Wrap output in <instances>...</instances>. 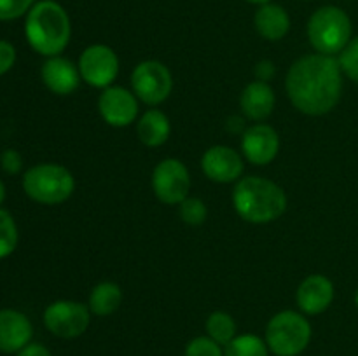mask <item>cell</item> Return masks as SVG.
Instances as JSON below:
<instances>
[{
  "mask_svg": "<svg viewBox=\"0 0 358 356\" xmlns=\"http://www.w3.org/2000/svg\"><path fill=\"white\" fill-rule=\"evenodd\" d=\"M285 89L294 107L303 114H329L343 93L339 59L320 52L303 56L287 72Z\"/></svg>",
  "mask_w": 358,
  "mask_h": 356,
  "instance_id": "1",
  "label": "cell"
},
{
  "mask_svg": "<svg viewBox=\"0 0 358 356\" xmlns=\"http://www.w3.org/2000/svg\"><path fill=\"white\" fill-rule=\"evenodd\" d=\"M24 35L35 52L48 58L59 56L72 35L69 14L55 0H41L28 10Z\"/></svg>",
  "mask_w": 358,
  "mask_h": 356,
  "instance_id": "2",
  "label": "cell"
},
{
  "mask_svg": "<svg viewBox=\"0 0 358 356\" xmlns=\"http://www.w3.org/2000/svg\"><path fill=\"white\" fill-rule=\"evenodd\" d=\"M233 206L250 223H269L287 209V195L275 181L262 177L241 178L233 191Z\"/></svg>",
  "mask_w": 358,
  "mask_h": 356,
  "instance_id": "3",
  "label": "cell"
},
{
  "mask_svg": "<svg viewBox=\"0 0 358 356\" xmlns=\"http://www.w3.org/2000/svg\"><path fill=\"white\" fill-rule=\"evenodd\" d=\"M308 38L320 54H338L352 40V20L339 7H320L308 21Z\"/></svg>",
  "mask_w": 358,
  "mask_h": 356,
  "instance_id": "4",
  "label": "cell"
},
{
  "mask_svg": "<svg viewBox=\"0 0 358 356\" xmlns=\"http://www.w3.org/2000/svg\"><path fill=\"white\" fill-rule=\"evenodd\" d=\"M23 191L41 205H62L76 191V180L62 164L42 163L24 173Z\"/></svg>",
  "mask_w": 358,
  "mask_h": 356,
  "instance_id": "5",
  "label": "cell"
},
{
  "mask_svg": "<svg viewBox=\"0 0 358 356\" xmlns=\"http://www.w3.org/2000/svg\"><path fill=\"white\" fill-rule=\"evenodd\" d=\"M264 341L276 356H299L310 346L311 325L304 314L282 311L269 320Z\"/></svg>",
  "mask_w": 358,
  "mask_h": 356,
  "instance_id": "6",
  "label": "cell"
},
{
  "mask_svg": "<svg viewBox=\"0 0 358 356\" xmlns=\"http://www.w3.org/2000/svg\"><path fill=\"white\" fill-rule=\"evenodd\" d=\"M133 93L145 105L156 107L170 96L173 89V77L166 65L156 59L138 63L131 73Z\"/></svg>",
  "mask_w": 358,
  "mask_h": 356,
  "instance_id": "7",
  "label": "cell"
},
{
  "mask_svg": "<svg viewBox=\"0 0 358 356\" xmlns=\"http://www.w3.org/2000/svg\"><path fill=\"white\" fill-rule=\"evenodd\" d=\"M91 311L76 300H56L44 311V325L59 339H77L87 330Z\"/></svg>",
  "mask_w": 358,
  "mask_h": 356,
  "instance_id": "8",
  "label": "cell"
},
{
  "mask_svg": "<svg viewBox=\"0 0 358 356\" xmlns=\"http://www.w3.org/2000/svg\"><path fill=\"white\" fill-rule=\"evenodd\" d=\"M152 188L164 205H180L191 191V175L178 159H164L154 168Z\"/></svg>",
  "mask_w": 358,
  "mask_h": 356,
  "instance_id": "9",
  "label": "cell"
},
{
  "mask_svg": "<svg viewBox=\"0 0 358 356\" xmlns=\"http://www.w3.org/2000/svg\"><path fill=\"white\" fill-rule=\"evenodd\" d=\"M80 79L93 87L112 86L119 73V58L114 49L105 44H93L83 51L79 58Z\"/></svg>",
  "mask_w": 358,
  "mask_h": 356,
  "instance_id": "10",
  "label": "cell"
},
{
  "mask_svg": "<svg viewBox=\"0 0 358 356\" xmlns=\"http://www.w3.org/2000/svg\"><path fill=\"white\" fill-rule=\"evenodd\" d=\"M98 110L108 126L124 128L138 117V98L121 86H108L98 98Z\"/></svg>",
  "mask_w": 358,
  "mask_h": 356,
  "instance_id": "11",
  "label": "cell"
},
{
  "mask_svg": "<svg viewBox=\"0 0 358 356\" xmlns=\"http://www.w3.org/2000/svg\"><path fill=\"white\" fill-rule=\"evenodd\" d=\"M241 150L245 159L255 166H266L278 156L280 136L269 124H254L245 129L241 138Z\"/></svg>",
  "mask_w": 358,
  "mask_h": 356,
  "instance_id": "12",
  "label": "cell"
},
{
  "mask_svg": "<svg viewBox=\"0 0 358 356\" xmlns=\"http://www.w3.org/2000/svg\"><path fill=\"white\" fill-rule=\"evenodd\" d=\"M203 173L217 184L236 181L243 173V159L234 149L226 145L210 147L201 157Z\"/></svg>",
  "mask_w": 358,
  "mask_h": 356,
  "instance_id": "13",
  "label": "cell"
},
{
  "mask_svg": "<svg viewBox=\"0 0 358 356\" xmlns=\"http://www.w3.org/2000/svg\"><path fill=\"white\" fill-rule=\"evenodd\" d=\"M334 300V285L324 274H311L297 288V306L304 314H320Z\"/></svg>",
  "mask_w": 358,
  "mask_h": 356,
  "instance_id": "14",
  "label": "cell"
},
{
  "mask_svg": "<svg viewBox=\"0 0 358 356\" xmlns=\"http://www.w3.org/2000/svg\"><path fill=\"white\" fill-rule=\"evenodd\" d=\"M42 82L51 93L66 96L72 94L80 84L79 66L62 56H51L41 68Z\"/></svg>",
  "mask_w": 358,
  "mask_h": 356,
  "instance_id": "15",
  "label": "cell"
},
{
  "mask_svg": "<svg viewBox=\"0 0 358 356\" xmlns=\"http://www.w3.org/2000/svg\"><path fill=\"white\" fill-rule=\"evenodd\" d=\"M34 327L27 314L16 309H0V351L17 353L30 344Z\"/></svg>",
  "mask_w": 358,
  "mask_h": 356,
  "instance_id": "16",
  "label": "cell"
},
{
  "mask_svg": "<svg viewBox=\"0 0 358 356\" xmlns=\"http://www.w3.org/2000/svg\"><path fill=\"white\" fill-rule=\"evenodd\" d=\"M275 91L268 82H262V80H254L248 84L240 98L241 110L252 121L268 119L275 108Z\"/></svg>",
  "mask_w": 358,
  "mask_h": 356,
  "instance_id": "17",
  "label": "cell"
},
{
  "mask_svg": "<svg viewBox=\"0 0 358 356\" xmlns=\"http://www.w3.org/2000/svg\"><path fill=\"white\" fill-rule=\"evenodd\" d=\"M254 23L259 35L266 40H280L290 30L289 13L282 6L271 2L259 6Z\"/></svg>",
  "mask_w": 358,
  "mask_h": 356,
  "instance_id": "18",
  "label": "cell"
},
{
  "mask_svg": "<svg viewBox=\"0 0 358 356\" xmlns=\"http://www.w3.org/2000/svg\"><path fill=\"white\" fill-rule=\"evenodd\" d=\"M170 119L157 108L147 110L136 122V135L140 142L147 147H161L170 138Z\"/></svg>",
  "mask_w": 358,
  "mask_h": 356,
  "instance_id": "19",
  "label": "cell"
},
{
  "mask_svg": "<svg viewBox=\"0 0 358 356\" xmlns=\"http://www.w3.org/2000/svg\"><path fill=\"white\" fill-rule=\"evenodd\" d=\"M122 304V290L117 283L112 281H103L100 285H96L93 288L90 295V302H87V307H90L91 314L94 316H110L112 313L121 307Z\"/></svg>",
  "mask_w": 358,
  "mask_h": 356,
  "instance_id": "20",
  "label": "cell"
},
{
  "mask_svg": "<svg viewBox=\"0 0 358 356\" xmlns=\"http://www.w3.org/2000/svg\"><path fill=\"white\" fill-rule=\"evenodd\" d=\"M205 328L206 335H208L210 339H213L217 344L222 346V348H226V346L238 335L236 321H234V318L231 316L229 313H226V311H215V313L210 314L208 320H206Z\"/></svg>",
  "mask_w": 358,
  "mask_h": 356,
  "instance_id": "21",
  "label": "cell"
},
{
  "mask_svg": "<svg viewBox=\"0 0 358 356\" xmlns=\"http://www.w3.org/2000/svg\"><path fill=\"white\" fill-rule=\"evenodd\" d=\"M269 353L264 339L255 334L236 335L224 348V356H269Z\"/></svg>",
  "mask_w": 358,
  "mask_h": 356,
  "instance_id": "22",
  "label": "cell"
},
{
  "mask_svg": "<svg viewBox=\"0 0 358 356\" xmlns=\"http://www.w3.org/2000/svg\"><path fill=\"white\" fill-rule=\"evenodd\" d=\"M17 239H20V234H17L16 222L10 213L0 209V258L9 257L16 250Z\"/></svg>",
  "mask_w": 358,
  "mask_h": 356,
  "instance_id": "23",
  "label": "cell"
},
{
  "mask_svg": "<svg viewBox=\"0 0 358 356\" xmlns=\"http://www.w3.org/2000/svg\"><path fill=\"white\" fill-rule=\"evenodd\" d=\"M178 213H180V218L184 220L187 225H201L206 220L208 215V209L206 205L199 198H185L184 201L178 205Z\"/></svg>",
  "mask_w": 358,
  "mask_h": 356,
  "instance_id": "24",
  "label": "cell"
},
{
  "mask_svg": "<svg viewBox=\"0 0 358 356\" xmlns=\"http://www.w3.org/2000/svg\"><path fill=\"white\" fill-rule=\"evenodd\" d=\"M185 356H224V349L208 335H201L189 341L185 346Z\"/></svg>",
  "mask_w": 358,
  "mask_h": 356,
  "instance_id": "25",
  "label": "cell"
},
{
  "mask_svg": "<svg viewBox=\"0 0 358 356\" xmlns=\"http://www.w3.org/2000/svg\"><path fill=\"white\" fill-rule=\"evenodd\" d=\"M339 65H341L343 73H346L353 82L358 84V37L352 38L345 51L341 52Z\"/></svg>",
  "mask_w": 358,
  "mask_h": 356,
  "instance_id": "26",
  "label": "cell"
},
{
  "mask_svg": "<svg viewBox=\"0 0 358 356\" xmlns=\"http://www.w3.org/2000/svg\"><path fill=\"white\" fill-rule=\"evenodd\" d=\"M35 0H0V21H13L28 14Z\"/></svg>",
  "mask_w": 358,
  "mask_h": 356,
  "instance_id": "27",
  "label": "cell"
},
{
  "mask_svg": "<svg viewBox=\"0 0 358 356\" xmlns=\"http://www.w3.org/2000/svg\"><path fill=\"white\" fill-rule=\"evenodd\" d=\"M0 163H2V170L9 175L20 173L21 168H23V157L17 150L7 149L6 152H2L0 156Z\"/></svg>",
  "mask_w": 358,
  "mask_h": 356,
  "instance_id": "28",
  "label": "cell"
},
{
  "mask_svg": "<svg viewBox=\"0 0 358 356\" xmlns=\"http://www.w3.org/2000/svg\"><path fill=\"white\" fill-rule=\"evenodd\" d=\"M16 63V49L10 42L0 38V75L9 72Z\"/></svg>",
  "mask_w": 358,
  "mask_h": 356,
  "instance_id": "29",
  "label": "cell"
},
{
  "mask_svg": "<svg viewBox=\"0 0 358 356\" xmlns=\"http://www.w3.org/2000/svg\"><path fill=\"white\" fill-rule=\"evenodd\" d=\"M275 65L269 59H264V61H259L257 66H255V77L257 80H262V82H268L275 77Z\"/></svg>",
  "mask_w": 358,
  "mask_h": 356,
  "instance_id": "30",
  "label": "cell"
},
{
  "mask_svg": "<svg viewBox=\"0 0 358 356\" xmlns=\"http://www.w3.org/2000/svg\"><path fill=\"white\" fill-rule=\"evenodd\" d=\"M16 356H52L45 346L37 344V342H30V344L24 346L21 351H17Z\"/></svg>",
  "mask_w": 358,
  "mask_h": 356,
  "instance_id": "31",
  "label": "cell"
},
{
  "mask_svg": "<svg viewBox=\"0 0 358 356\" xmlns=\"http://www.w3.org/2000/svg\"><path fill=\"white\" fill-rule=\"evenodd\" d=\"M3 199H6V185H3L2 180H0V205L3 202Z\"/></svg>",
  "mask_w": 358,
  "mask_h": 356,
  "instance_id": "32",
  "label": "cell"
},
{
  "mask_svg": "<svg viewBox=\"0 0 358 356\" xmlns=\"http://www.w3.org/2000/svg\"><path fill=\"white\" fill-rule=\"evenodd\" d=\"M247 2L255 3V6H264V3H269L271 0H247Z\"/></svg>",
  "mask_w": 358,
  "mask_h": 356,
  "instance_id": "33",
  "label": "cell"
},
{
  "mask_svg": "<svg viewBox=\"0 0 358 356\" xmlns=\"http://www.w3.org/2000/svg\"><path fill=\"white\" fill-rule=\"evenodd\" d=\"M355 302H357V306H358V290H357V295H355Z\"/></svg>",
  "mask_w": 358,
  "mask_h": 356,
  "instance_id": "34",
  "label": "cell"
}]
</instances>
